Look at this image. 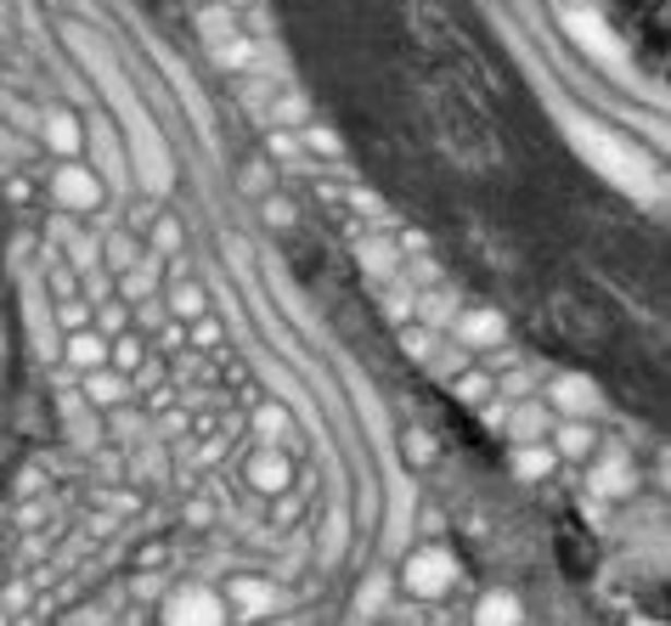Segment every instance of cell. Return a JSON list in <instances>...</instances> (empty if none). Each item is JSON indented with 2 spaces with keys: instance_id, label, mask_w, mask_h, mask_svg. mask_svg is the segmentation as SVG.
Here are the masks:
<instances>
[{
  "instance_id": "cell-2",
  "label": "cell",
  "mask_w": 671,
  "mask_h": 626,
  "mask_svg": "<svg viewBox=\"0 0 671 626\" xmlns=\"http://www.w3.org/2000/svg\"><path fill=\"white\" fill-rule=\"evenodd\" d=\"M57 197H62L69 209H96V204H103V181H96L85 164L69 158V164L57 170Z\"/></svg>"
},
{
  "instance_id": "cell-10",
  "label": "cell",
  "mask_w": 671,
  "mask_h": 626,
  "mask_svg": "<svg viewBox=\"0 0 671 626\" xmlns=\"http://www.w3.org/2000/svg\"><path fill=\"white\" fill-rule=\"evenodd\" d=\"M220 7H231V12H243V7H254V0H220Z\"/></svg>"
},
{
  "instance_id": "cell-9",
  "label": "cell",
  "mask_w": 671,
  "mask_h": 626,
  "mask_svg": "<svg viewBox=\"0 0 671 626\" xmlns=\"http://www.w3.org/2000/svg\"><path fill=\"white\" fill-rule=\"evenodd\" d=\"M243 186H249V192H265V186H272V170H265V164H254V170L243 176Z\"/></svg>"
},
{
  "instance_id": "cell-7",
  "label": "cell",
  "mask_w": 671,
  "mask_h": 626,
  "mask_svg": "<svg viewBox=\"0 0 671 626\" xmlns=\"http://www.w3.org/2000/svg\"><path fill=\"white\" fill-rule=\"evenodd\" d=\"M265 113H272L277 124H293V130L311 119V113H305V96H299V91H277L272 103H265Z\"/></svg>"
},
{
  "instance_id": "cell-12",
  "label": "cell",
  "mask_w": 671,
  "mask_h": 626,
  "mask_svg": "<svg viewBox=\"0 0 671 626\" xmlns=\"http://www.w3.org/2000/svg\"><path fill=\"white\" fill-rule=\"evenodd\" d=\"M187 7H192V12H197V7H209V0H187Z\"/></svg>"
},
{
  "instance_id": "cell-4",
  "label": "cell",
  "mask_w": 671,
  "mask_h": 626,
  "mask_svg": "<svg viewBox=\"0 0 671 626\" xmlns=\"http://www.w3.org/2000/svg\"><path fill=\"white\" fill-rule=\"evenodd\" d=\"M209 51V62L220 74H249V69H260V40H249V35H231V40H215V46H204Z\"/></svg>"
},
{
  "instance_id": "cell-1",
  "label": "cell",
  "mask_w": 671,
  "mask_h": 626,
  "mask_svg": "<svg viewBox=\"0 0 671 626\" xmlns=\"http://www.w3.org/2000/svg\"><path fill=\"white\" fill-rule=\"evenodd\" d=\"M570 142H576L592 164L610 181H621V186H632V192H649L655 186V164L637 153V147H626L621 136H610L603 124H587V119H570Z\"/></svg>"
},
{
  "instance_id": "cell-8",
  "label": "cell",
  "mask_w": 671,
  "mask_h": 626,
  "mask_svg": "<svg viewBox=\"0 0 671 626\" xmlns=\"http://www.w3.org/2000/svg\"><path fill=\"white\" fill-rule=\"evenodd\" d=\"M91 147H96V158H103V170H108L113 181H124V164H119V147H113V136H108V124H91Z\"/></svg>"
},
{
  "instance_id": "cell-11",
  "label": "cell",
  "mask_w": 671,
  "mask_h": 626,
  "mask_svg": "<svg viewBox=\"0 0 671 626\" xmlns=\"http://www.w3.org/2000/svg\"><path fill=\"white\" fill-rule=\"evenodd\" d=\"M0 28H12V12H7V0H0Z\"/></svg>"
},
{
  "instance_id": "cell-5",
  "label": "cell",
  "mask_w": 671,
  "mask_h": 626,
  "mask_svg": "<svg viewBox=\"0 0 671 626\" xmlns=\"http://www.w3.org/2000/svg\"><path fill=\"white\" fill-rule=\"evenodd\" d=\"M192 23H197V35H204V46L243 35V17L231 12V7H220V0H209V7H197V12H192Z\"/></svg>"
},
{
  "instance_id": "cell-6",
  "label": "cell",
  "mask_w": 671,
  "mask_h": 626,
  "mask_svg": "<svg viewBox=\"0 0 671 626\" xmlns=\"http://www.w3.org/2000/svg\"><path fill=\"white\" fill-rule=\"evenodd\" d=\"M564 23H570V35H576L587 51H598V57H615V40L603 35V23H598L587 7H564Z\"/></svg>"
},
{
  "instance_id": "cell-3",
  "label": "cell",
  "mask_w": 671,
  "mask_h": 626,
  "mask_svg": "<svg viewBox=\"0 0 671 626\" xmlns=\"http://www.w3.org/2000/svg\"><path fill=\"white\" fill-rule=\"evenodd\" d=\"M40 130H46V142H51L57 158H80V147H85V124H80L69 108H46Z\"/></svg>"
}]
</instances>
